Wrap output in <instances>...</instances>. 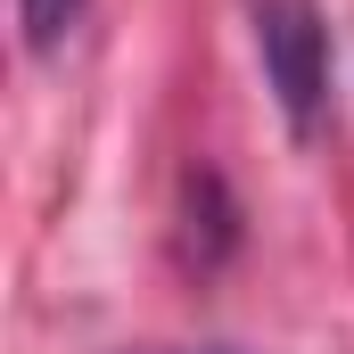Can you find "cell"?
<instances>
[{
    "mask_svg": "<svg viewBox=\"0 0 354 354\" xmlns=\"http://www.w3.org/2000/svg\"><path fill=\"white\" fill-rule=\"evenodd\" d=\"M198 354H231V346H198Z\"/></svg>",
    "mask_w": 354,
    "mask_h": 354,
    "instance_id": "obj_4",
    "label": "cell"
},
{
    "mask_svg": "<svg viewBox=\"0 0 354 354\" xmlns=\"http://www.w3.org/2000/svg\"><path fill=\"white\" fill-rule=\"evenodd\" d=\"M83 8H91V0H17L25 50H33V58H50V50H58V41H66V33L83 25Z\"/></svg>",
    "mask_w": 354,
    "mask_h": 354,
    "instance_id": "obj_3",
    "label": "cell"
},
{
    "mask_svg": "<svg viewBox=\"0 0 354 354\" xmlns=\"http://www.w3.org/2000/svg\"><path fill=\"white\" fill-rule=\"evenodd\" d=\"M189 256H198V272H214L231 248H239V206H231V189H223V174L214 165H198L189 174Z\"/></svg>",
    "mask_w": 354,
    "mask_h": 354,
    "instance_id": "obj_2",
    "label": "cell"
},
{
    "mask_svg": "<svg viewBox=\"0 0 354 354\" xmlns=\"http://www.w3.org/2000/svg\"><path fill=\"white\" fill-rule=\"evenodd\" d=\"M248 25H256V58H264V91L280 107V124L297 140L322 132L330 115V25L313 0H248Z\"/></svg>",
    "mask_w": 354,
    "mask_h": 354,
    "instance_id": "obj_1",
    "label": "cell"
}]
</instances>
